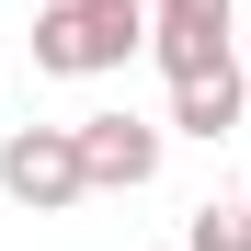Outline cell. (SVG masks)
Instances as JSON below:
<instances>
[{"mask_svg": "<svg viewBox=\"0 0 251 251\" xmlns=\"http://www.w3.org/2000/svg\"><path fill=\"white\" fill-rule=\"evenodd\" d=\"M0 194L23 205V217H69L80 194V149H69V126H12V137H0Z\"/></svg>", "mask_w": 251, "mask_h": 251, "instance_id": "cell-2", "label": "cell"}, {"mask_svg": "<svg viewBox=\"0 0 251 251\" xmlns=\"http://www.w3.org/2000/svg\"><path fill=\"white\" fill-rule=\"evenodd\" d=\"M149 34H228V0H149Z\"/></svg>", "mask_w": 251, "mask_h": 251, "instance_id": "cell-7", "label": "cell"}, {"mask_svg": "<svg viewBox=\"0 0 251 251\" xmlns=\"http://www.w3.org/2000/svg\"><path fill=\"white\" fill-rule=\"evenodd\" d=\"M240 103H251V80H240V57H217V69L172 80V126H160V137H205V149H217L240 126Z\"/></svg>", "mask_w": 251, "mask_h": 251, "instance_id": "cell-4", "label": "cell"}, {"mask_svg": "<svg viewBox=\"0 0 251 251\" xmlns=\"http://www.w3.org/2000/svg\"><path fill=\"white\" fill-rule=\"evenodd\" d=\"M69 149H80V183H92V194H137V183H160V126H149V114H80Z\"/></svg>", "mask_w": 251, "mask_h": 251, "instance_id": "cell-3", "label": "cell"}, {"mask_svg": "<svg viewBox=\"0 0 251 251\" xmlns=\"http://www.w3.org/2000/svg\"><path fill=\"white\" fill-rule=\"evenodd\" d=\"M137 34H149V0H46L34 12V69L46 80H103L137 57Z\"/></svg>", "mask_w": 251, "mask_h": 251, "instance_id": "cell-1", "label": "cell"}, {"mask_svg": "<svg viewBox=\"0 0 251 251\" xmlns=\"http://www.w3.org/2000/svg\"><path fill=\"white\" fill-rule=\"evenodd\" d=\"M183 251H251V205H194Z\"/></svg>", "mask_w": 251, "mask_h": 251, "instance_id": "cell-6", "label": "cell"}, {"mask_svg": "<svg viewBox=\"0 0 251 251\" xmlns=\"http://www.w3.org/2000/svg\"><path fill=\"white\" fill-rule=\"evenodd\" d=\"M137 46L160 57V80H194V69H217V57H228V34H137Z\"/></svg>", "mask_w": 251, "mask_h": 251, "instance_id": "cell-5", "label": "cell"}]
</instances>
